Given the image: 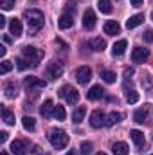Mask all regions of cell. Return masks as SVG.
<instances>
[{
    "instance_id": "obj_42",
    "label": "cell",
    "mask_w": 153,
    "mask_h": 155,
    "mask_svg": "<svg viewBox=\"0 0 153 155\" xmlns=\"http://www.w3.org/2000/svg\"><path fill=\"white\" fill-rule=\"evenodd\" d=\"M5 52H7V49L5 47H0V56H5Z\"/></svg>"
},
{
    "instance_id": "obj_4",
    "label": "cell",
    "mask_w": 153,
    "mask_h": 155,
    "mask_svg": "<svg viewBox=\"0 0 153 155\" xmlns=\"http://www.w3.org/2000/svg\"><path fill=\"white\" fill-rule=\"evenodd\" d=\"M58 94H60V97H65L69 105H74V103H77V101H79V92H77L76 88H72V87H69V85H65V87H61Z\"/></svg>"
},
{
    "instance_id": "obj_23",
    "label": "cell",
    "mask_w": 153,
    "mask_h": 155,
    "mask_svg": "<svg viewBox=\"0 0 153 155\" xmlns=\"http://www.w3.org/2000/svg\"><path fill=\"white\" fill-rule=\"evenodd\" d=\"M90 47L94 49V51H97V52H103L105 51V47H106V41L103 38H94L90 41Z\"/></svg>"
},
{
    "instance_id": "obj_25",
    "label": "cell",
    "mask_w": 153,
    "mask_h": 155,
    "mask_svg": "<svg viewBox=\"0 0 153 155\" xmlns=\"http://www.w3.org/2000/svg\"><path fill=\"white\" fill-rule=\"evenodd\" d=\"M2 119H4V123L9 124V126L15 124V114H13L11 110H7V108H2Z\"/></svg>"
},
{
    "instance_id": "obj_41",
    "label": "cell",
    "mask_w": 153,
    "mask_h": 155,
    "mask_svg": "<svg viewBox=\"0 0 153 155\" xmlns=\"http://www.w3.org/2000/svg\"><path fill=\"white\" fill-rule=\"evenodd\" d=\"M0 27H5V16H0Z\"/></svg>"
},
{
    "instance_id": "obj_27",
    "label": "cell",
    "mask_w": 153,
    "mask_h": 155,
    "mask_svg": "<svg viewBox=\"0 0 153 155\" xmlns=\"http://www.w3.org/2000/svg\"><path fill=\"white\" fill-rule=\"evenodd\" d=\"M16 85L13 83V81H9L7 85H5V97H9V99H15L16 97Z\"/></svg>"
},
{
    "instance_id": "obj_35",
    "label": "cell",
    "mask_w": 153,
    "mask_h": 155,
    "mask_svg": "<svg viewBox=\"0 0 153 155\" xmlns=\"http://www.w3.org/2000/svg\"><path fill=\"white\" fill-rule=\"evenodd\" d=\"M11 69H13V63L7 61V60H4V61H2V69H0V72H2V74H7Z\"/></svg>"
},
{
    "instance_id": "obj_36",
    "label": "cell",
    "mask_w": 153,
    "mask_h": 155,
    "mask_svg": "<svg viewBox=\"0 0 153 155\" xmlns=\"http://www.w3.org/2000/svg\"><path fill=\"white\" fill-rule=\"evenodd\" d=\"M27 65H29V61H27V60H22V58H18V60H16V67H18V71H25V69H27Z\"/></svg>"
},
{
    "instance_id": "obj_8",
    "label": "cell",
    "mask_w": 153,
    "mask_h": 155,
    "mask_svg": "<svg viewBox=\"0 0 153 155\" xmlns=\"http://www.w3.org/2000/svg\"><path fill=\"white\" fill-rule=\"evenodd\" d=\"M76 78H77V83L79 85H86L90 79H92V69L90 67H79L77 69V72H76Z\"/></svg>"
},
{
    "instance_id": "obj_7",
    "label": "cell",
    "mask_w": 153,
    "mask_h": 155,
    "mask_svg": "<svg viewBox=\"0 0 153 155\" xmlns=\"http://www.w3.org/2000/svg\"><path fill=\"white\" fill-rule=\"evenodd\" d=\"M90 124H92L94 128L105 126V124H106V116H105V112H103V110H94V112L90 114Z\"/></svg>"
},
{
    "instance_id": "obj_33",
    "label": "cell",
    "mask_w": 153,
    "mask_h": 155,
    "mask_svg": "<svg viewBox=\"0 0 153 155\" xmlns=\"http://www.w3.org/2000/svg\"><path fill=\"white\" fill-rule=\"evenodd\" d=\"M81 153L83 155H90L92 153V143H81Z\"/></svg>"
},
{
    "instance_id": "obj_34",
    "label": "cell",
    "mask_w": 153,
    "mask_h": 155,
    "mask_svg": "<svg viewBox=\"0 0 153 155\" xmlns=\"http://www.w3.org/2000/svg\"><path fill=\"white\" fill-rule=\"evenodd\" d=\"M0 5H2L4 11H9V9L15 7V0H0Z\"/></svg>"
},
{
    "instance_id": "obj_43",
    "label": "cell",
    "mask_w": 153,
    "mask_h": 155,
    "mask_svg": "<svg viewBox=\"0 0 153 155\" xmlns=\"http://www.w3.org/2000/svg\"><path fill=\"white\" fill-rule=\"evenodd\" d=\"M67 155H77V153L74 152V150H69V152H67Z\"/></svg>"
},
{
    "instance_id": "obj_38",
    "label": "cell",
    "mask_w": 153,
    "mask_h": 155,
    "mask_svg": "<svg viewBox=\"0 0 153 155\" xmlns=\"http://www.w3.org/2000/svg\"><path fill=\"white\" fill-rule=\"evenodd\" d=\"M65 11H67V15L74 13V11H76V4H74V2H69V4L65 5Z\"/></svg>"
},
{
    "instance_id": "obj_6",
    "label": "cell",
    "mask_w": 153,
    "mask_h": 155,
    "mask_svg": "<svg viewBox=\"0 0 153 155\" xmlns=\"http://www.w3.org/2000/svg\"><path fill=\"white\" fill-rule=\"evenodd\" d=\"M148 58H150V51H148V49L135 47V49L132 51V61H133V63H144Z\"/></svg>"
},
{
    "instance_id": "obj_2",
    "label": "cell",
    "mask_w": 153,
    "mask_h": 155,
    "mask_svg": "<svg viewBox=\"0 0 153 155\" xmlns=\"http://www.w3.org/2000/svg\"><path fill=\"white\" fill-rule=\"evenodd\" d=\"M49 141L52 144V148L56 150H63L67 144H69V135L65 130H60V128H52L49 132Z\"/></svg>"
},
{
    "instance_id": "obj_1",
    "label": "cell",
    "mask_w": 153,
    "mask_h": 155,
    "mask_svg": "<svg viewBox=\"0 0 153 155\" xmlns=\"http://www.w3.org/2000/svg\"><path fill=\"white\" fill-rule=\"evenodd\" d=\"M24 18H25V22H27V25H29V31H31V33L40 31V29L43 27V22H45L43 13L38 11V9H27V11H25V15H24Z\"/></svg>"
},
{
    "instance_id": "obj_16",
    "label": "cell",
    "mask_w": 153,
    "mask_h": 155,
    "mask_svg": "<svg viewBox=\"0 0 153 155\" xmlns=\"http://www.w3.org/2000/svg\"><path fill=\"white\" fill-rule=\"evenodd\" d=\"M9 31H11V35H15V38L22 36V22L18 18H13L9 22Z\"/></svg>"
},
{
    "instance_id": "obj_21",
    "label": "cell",
    "mask_w": 153,
    "mask_h": 155,
    "mask_svg": "<svg viewBox=\"0 0 153 155\" xmlns=\"http://www.w3.org/2000/svg\"><path fill=\"white\" fill-rule=\"evenodd\" d=\"M130 137H132V141L135 143L137 148H141V146L144 144V134H142L141 130H132V132H130Z\"/></svg>"
},
{
    "instance_id": "obj_15",
    "label": "cell",
    "mask_w": 153,
    "mask_h": 155,
    "mask_svg": "<svg viewBox=\"0 0 153 155\" xmlns=\"http://www.w3.org/2000/svg\"><path fill=\"white\" fill-rule=\"evenodd\" d=\"M119 31H121V25H119L115 20H108V22L105 24V33H106L108 36H115V35H119Z\"/></svg>"
},
{
    "instance_id": "obj_12",
    "label": "cell",
    "mask_w": 153,
    "mask_h": 155,
    "mask_svg": "<svg viewBox=\"0 0 153 155\" xmlns=\"http://www.w3.org/2000/svg\"><path fill=\"white\" fill-rule=\"evenodd\" d=\"M105 96V90L101 88V85H94L88 92H86V97L90 99V101H97V99H101Z\"/></svg>"
},
{
    "instance_id": "obj_13",
    "label": "cell",
    "mask_w": 153,
    "mask_h": 155,
    "mask_svg": "<svg viewBox=\"0 0 153 155\" xmlns=\"http://www.w3.org/2000/svg\"><path fill=\"white\" fill-rule=\"evenodd\" d=\"M150 116V107L146 105V107H142V108H139V110H135V114H133V121L135 123H139V124H142L146 119Z\"/></svg>"
},
{
    "instance_id": "obj_3",
    "label": "cell",
    "mask_w": 153,
    "mask_h": 155,
    "mask_svg": "<svg viewBox=\"0 0 153 155\" xmlns=\"http://www.w3.org/2000/svg\"><path fill=\"white\" fill-rule=\"evenodd\" d=\"M24 58L29 61L31 67H38L40 60L43 58V52L40 49H36L34 45H27V47H24Z\"/></svg>"
},
{
    "instance_id": "obj_19",
    "label": "cell",
    "mask_w": 153,
    "mask_h": 155,
    "mask_svg": "<svg viewBox=\"0 0 153 155\" xmlns=\"http://www.w3.org/2000/svg\"><path fill=\"white\" fill-rule=\"evenodd\" d=\"M144 22V15H133V16H130L128 20H126V27L128 29H135L137 25H141Z\"/></svg>"
},
{
    "instance_id": "obj_18",
    "label": "cell",
    "mask_w": 153,
    "mask_h": 155,
    "mask_svg": "<svg viewBox=\"0 0 153 155\" xmlns=\"http://www.w3.org/2000/svg\"><path fill=\"white\" fill-rule=\"evenodd\" d=\"M40 114L43 117H50V114H54V103L50 99H45L43 105H41V108H40Z\"/></svg>"
},
{
    "instance_id": "obj_9",
    "label": "cell",
    "mask_w": 153,
    "mask_h": 155,
    "mask_svg": "<svg viewBox=\"0 0 153 155\" xmlns=\"http://www.w3.org/2000/svg\"><path fill=\"white\" fill-rule=\"evenodd\" d=\"M27 150H29V144H27V141L15 139V141L11 143V152H13L15 155H25V153H27Z\"/></svg>"
},
{
    "instance_id": "obj_30",
    "label": "cell",
    "mask_w": 153,
    "mask_h": 155,
    "mask_svg": "<svg viewBox=\"0 0 153 155\" xmlns=\"http://www.w3.org/2000/svg\"><path fill=\"white\" fill-rule=\"evenodd\" d=\"M101 78L106 83H115V79H117L115 72H112V71H101Z\"/></svg>"
},
{
    "instance_id": "obj_37",
    "label": "cell",
    "mask_w": 153,
    "mask_h": 155,
    "mask_svg": "<svg viewBox=\"0 0 153 155\" xmlns=\"http://www.w3.org/2000/svg\"><path fill=\"white\" fill-rule=\"evenodd\" d=\"M144 41H146V43H151L153 41V31L151 29H148V31L144 33Z\"/></svg>"
},
{
    "instance_id": "obj_39",
    "label": "cell",
    "mask_w": 153,
    "mask_h": 155,
    "mask_svg": "<svg viewBox=\"0 0 153 155\" xmlns=\"http://www.w3.org/2000/svg\"><path fill=\"white\" fill-rule=\"evenodd\" d=\"M130 2H132L133 7H141V5H142V0H130Z\"/></svg>"
},
{
    "instance_id": "obj_28",
    "label": "cell",
    "mask_w": 153,
    "mask_h": 155,
    "mask_svg": "<svg viewBox=\"0 0 153 155\" xmlns=\"http://www.w3.org/2000/svg\"><path fill=\"white\" fill-rule=\"evenodd\" d=\"M22 124H24V128L27 130V132H33L34 130V126H36V123H34V119L29 116H25L24 119H22Z\"/></svg>"
},
{
    "instance_id": "obj_20",
    "label": "cell",
    "mask_w": 153,
    "mask_h": 155,
    "mask_svg": "<svg viewBox=\"0 0 153 155\" xmlns=\"http://www.w3.org/2000/svg\"><path fill=\"white\" fill-rule=\"evenodd\" d=\"M126 47H128V41H126V40H119V41H115L114 47H112V54H114V56H121V54H124Z\"/></svg>"
},
{
    "instance_id": "obj_44",
    "label": "cell",
    "mask_w": 153,
    "mask_h": 155,
    "mask_svg": "<svg viewBox=\"0 0 153 155\" xmlns=\"http://www.w3.org/2000/svg\"><path fill=\"white\" fill-rule=\"evenodd\" d=\"M2 155H9V153H7V152H5V150H2Z\"/></svg>"
},
{
    "instance_id": "obj_11",
    "label": "cell",
    "mask_w": 153,
    "mask_h": 155,
    "mask_svg": "<svg viewBox=\"0 0 153 155\" xmlns=\"http://www.w3.org/2000/svg\"><path fill=\"white\" fill-rule=\"evenodd\" d=\"M96 22H97L96 13H94L92 9H86L85 15H83V27H85V29H94V27H96Z\"/></svg>"
},
{
    "instance_id": "obj_10",
    "label": "cell",
    "mask_w": 153,
    "mask_h": 155,
    "mask_svg": "<svg viewBox=\"0 0 153 155\" xmlns=\"http://www.w3.org/2000/svg\"><path fill=\"white\" fill-rule=\"evenodd\" d=\"M24 85L27 87V88H45V79H41V78H36V76H27L24 79Z\"/></svg>"
},
{
    "instance_id": "obj_14",
    "label": "cell",
    "mask_w": 153,
    "mask_h": 155,
    "mask_svg": "<svg viewBox=\"0 0 153 155\" xmlns=\"http://www.w3.org/2000/svg\"><path fill=\"white\" fill-rule=\"evenodd\" d=\"M72 24H74L72 15H67V13H65V15H61V16L58 18V27H60V29H63V31H65V29H70V27H72Z\"/></svg>"
},
{
    "instance_id": "obj_32",
    "label": "cell",
    "mask_w": 153,
    "mask_h": 155,
    "mask_svg": "<svg viewBox=\"0 0 153 155\" xmlns=\"http://www.w3.org/2000/svg\"><path fill=\"white\" fill-rule=\"evenodd\" d=\"M126 101H128L130 105L137 103V101H139V92H135V90H130V92H126Z\"/></svg>"
},
{
    "instance_id": "obj_17",
    "label": "cell",
    "mask_w": 153,
    "mask_h": 155,
    "mask_svg": "<svg viewBox=\"0 0 153 155\" xmlns=\"http://www.w3.org/2000/svg\"><path fill=\"white\" fill-rule=\"evenodd\" d=\"M128 152H130V148H128V144L126 143H114L112 144V153L114 155H128Z\"/></svg>"
},
{
    "instance_id": "obj_22",
    "label": "cell",
    "mask_w": 153,
    "mask_h": 155,
    "mask_svg": "<svg viewBox=\"0 0 153 155\" xmlns=\"http://www.w3.org/2000/svg\"><path fill=\"white\" fill-rule=\"evenodd\" d=\"M121 119H122V114H119V112H110V114L106 116V126H114L117 123H121Z\"/></svg>"
},
{
    "instance_id": "obj_45",
    "label": "cell",
    "mask_w": 153,
    "mask_h": 155,
    "mask_svg": "<svg viewBox=\"0 0 153 155\" xmlns=\"http://www.w3.org/2000/svg\"><path fill=\"white\" fill-rule=\"evenodd\" d=\"M96 155H106V153H103V152H99V153H96Z\"/></svg>"
},
{
    "instance_id": "obj_31",
    "label": "cell",
    "mask_w": 153,
    "mask_h": 155,
    "mask_svg": "<svg viewBox=\"0 0 153 155\" xmlns=\"http://www.w3.org/2000/svg\"><path fill=\"white\" fill-rule=\"evenodd\" d=\"M141 83H142L144 90H151V88H153V78L150 76V74H144L142 79H141Z\"/></svg>"
},
{
    "instance_id": "obj_26",
    "label": "cell",
    "mask_w": 153,
    "mask_h": 155,
    "mask_svg": "<svg viewBox=\"0 0 153 155\" xmlns=\"http://www.w3.org/2000/svg\"><path fill=\"white\" fill-rule=\"evenodd\" d=\"M85 114H86V108H85V107H77L76 110L72 112V121H74V123H81L83 117H85Z\"/></svg>"
},
{
    "instance_id": "obj_5",
    "label": "cell",
    "mask_w": 153,
    "mask_h": 155,
    "mask_svg": "<svg viewBox=\"0 0 153 155\" xmlns=\"http://www.w3.org/2000/svg\"><path fill=\"white\" fill-rule=\"evenodd\" d=\"M61 76H63V63L52 61V63L47 65V69H45V78H49V79H58V78H61Z\"/></svg>"
},
{
    "instance_id": "obj_29",
    "label": "cell",
    "mask_w": 153,
    "mask_h": 155,
    "mask_svg": "<svg viewBox=\"0 0 153 155\" xmlns=\"http://www.w3.org/2000/svg\"><path fill=\"white\" fill-rule=\"evenodd\" d=\"M52 116L56 117L58 121H65V117H67V112H65V108L61 107V105H58V107H54V114Z\"/></svg>"
},
{
    "instance_id": "obj_40",
    "label": "cell",
    "mask_w": 153,
    "mask_h": 155,
    "mask_svg": "<svg viewBox=\"0 0 153 155\" xmlns=\"http://www.w3.org/2000/svg\"><path fill=\"white\" fill-rule=\"evenodd\" d=\"M0 141H2V143L7 141V132H0Z\"/></svg>"
},
{
    "instance_id": "obj_24",
    "label": "cell",
    "mask_w": 153,
    "mask_h": 155,
    "mask_svg": "<svg viewBox=\"0 0 153 155\" xmlns=\"http://www.w3.org/2000/svg\"><path fill=\"white\" fill-rule=\"evenodd\" d=\"M97 7H99L101 13L110 15V13H112V0H99V2H97Z\"/></svg>"
}]
</instances>
